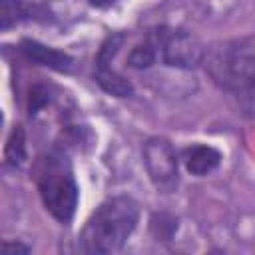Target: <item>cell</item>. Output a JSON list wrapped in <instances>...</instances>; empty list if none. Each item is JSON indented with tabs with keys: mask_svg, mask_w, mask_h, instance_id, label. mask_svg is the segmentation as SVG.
<instances>
[{
	"mask_svg": "<svg viewBox=\"0 0 255 255\" xmlns=\"http://www.w3.org/2000/svg\"><path fill=\"white\" fill-rule=\"evenodd\" d=\"M201 66L219 90L229 94L245 114L255 116V36L211 44Z\"/></svg>",
	"mask_w": 255,
	"mask_h": 255,
	"instance_id": "1",
	"label": "cell"
},
{
	"mask_svg": "<svg viewBox=\"0 0 255 255\" xmlns=\"http://www.w3.org/2000/svg\"><path fill=\"white\" fill-rule=\"evenodd\" d=\"M139 221V205L128 195L102 201L78 235V251L88 255L118 253L128 243Z\"/></svg>",
	"mask_w": 255,
	"mask_h": 255,
	"instance_id": "2",
	"label": "cell"
},
{
	"mask_svg": "<svg viewBox=\"0 0 255 255\" xmlns=\"http://www.w3.org/2000/svg\"><path fill=\"white\" fill-rule=\"evenodd\" d=\"M40 199L46 211L60 223H70L78 207V183L72 163L64 151H50L38 159L34 169Z\"/></svg>",
	"mask_w": 255,
	"mask_h": 255,
	"instance_id": "3",
	"label": "cell"
},
{
	"mask_svg": "<svg viewBox=\"0 0 255 255\" xmlns=\"http://www.w3.org/2000/svg\"><path fill=\"white\" fill-rule=\"evenodd\" d=\"M155 42L157 52L161 54V62L175 70H193L203 62L205 46L199 38L181 28H157L149 34Z\"/></svg>",
	"mask_w": 255,
	"mask_h": 255,
	"instance_id": "4",
	"label": "cell"
},
{
	"mask_svg": "<svg viewBox=\"0 0 255 255\" xmlns=\"http://www.w3.org/2000/svg\"><path fill=\"white\" fill-rule=\"evenodd\" d=\"M141 161L149 181L163 193H173L179 185L177 151L165 137H149L141 145Z\"/></svg>",
	"mask_w": 255,
	"mask_h": 255,
	"instance_id": "5",
	"label": "cell"
},
{
	"mask_svg": "<svg viewBox=\"0 0 255 255\" xmlns=\"http://www.w3.org/2000/svg\"><path fill=\"white\" fill-rule=\"evenodd\" d=\"M20 52L26 60H30L38 66L56 70V72H70L72 66H74V58L70 54H66L62 50H56V48H50V46H44L38 40L24 38L20 42Z\"/></svg>",
	"mask_w": 255,
	"mask_h": 255,
	"instance_id": "6",
	"label": "cell"
},
{
	"mask_svg": "<svg viewBox=\"0 0 255 255\" xmlns=\"http://www.w3.org/2000/svg\"><path fill=\"white\" fill-rule=\"evenodd\" d=\"M221 163V151L213 145L195 143L183 149V165L191 175H207L213 169H217Z\"/></svg>",
	"mask_w": 255,
	"mask_h": 255,
	"instance_id": "7",
	"label": "cell"
},
{
	"mask_svg": "<svg viewBox=\"0 0 255 255\" xmlns=\"http://www.w3.org/2000/svg\"><path fill=\"white\" fill-rule=\"evenodd\" d=\"M94 80L104 92H108L116 98H128L133 94L131 82L126 80L122 74H118L112 68V64H96L94 66Z\"/></svg>",
	"mask_w": 255,
	"mask_h": 255,
	"instance_id": "8",
	"label": "cell"
},
{
	"mask_svg": "<svg viewBox=\"0 0 255 255\" xmlns=\"http://www.w3.org/2000/svg\"><path fill=\"white\" fill-rule=\"evenodd\" d=\"M26 159V133L22 126H16L6 141V149H4V161L10 167H20Z\"/></svg>",
	"mask_w": 255,
	"mask_h": 255,
	"instance_id": "9",
	"label": "cell"
},
{
	"mask_svg": "<svg viewBox=\"0 0 255 255\" xmlns=\"http://www.w3.org/2000/svg\"><path fill=\"white\" fill-rule=\"evenodd\" d=\"M157 46L151 38H147L143 44H137L135 48H131V52L128 54V66L133 70H145L151 68L157 60Z\"/></svg>",
	"mask_w": 255,
	"mask_h": 255,
	"instance_id": "10",
	"label": "cell"
},
{
	"mask_svg": "<svg viewBox=\"0 0 255 255\" xmlns=\"http://www.w3.org/2000/svg\"><path fill=\"white\" fill-rule=\"evenodd\" d=\"M30 8L24 0H0V28L8 30L20 20H26Z\"/></svg>",
	"mask_w": 255,
	"mask_h": 255,
	"instance_id": "11",
	"label": "cell"
},
{
	"mask_svg": "<svg viewBox=\"0 0 255 255\" xmlns=\"http://www.w3.org/2000/svg\"><path fill=\"white\" fill-rule=\"evenodd\" d=\"M177 227H179L177 217H173L171 213H165V211L153 213L149 219V231L157 241H169L175 235Z\"/></svg>",
	"mask_w": 255,
	"mask_h": 255,
	"instance_id": "12",
	"label": "cell"
},
{
	"mask_svg": "<svg viewBox=\"0 0 255 255\" xmlns=\"http://www.w3.org/2000/svg\"><path fill=\"white\" fill-rule=\"evenodd\" d=\"M50 102V92L44 84H36L30 88V96H28V114L36 116L46 104Z\"/></svg>",
	"mask_w": 255,
	"mask_h": 255,
	"instance_id": "13",
	"label": "cell"
},
{
	"mask_svg": "<svg viewBox=\"0 0 255 255\" xmlns=\"http://www.w3.org/2000/svg\"><path fill=\"white\" fill-rule=\"evenodd\" d=\"M30 251H32V247L22 243V241H4L2 243V253L4 255H28Z\"/></svg>",
	"mask_w": 255,
	"mask_h": 255,
	"instance_id": "14",
	"label": "cell"
},
{
	"mask_svg": "<svg viewBox=\"0 0 255 255\" xmlns=\"http://www.w3.org/2000/svg\"><path fill=\"white\" fill-rule=\"evenodd\" d=\"M116 0H90V4L92 6H96V8H108V6H112Z\"/></svg>",
	"mask_w": 255,
	"mask_h": 255,
	"instance_id": "15",
	"label": "cell"
}]
</instances>
